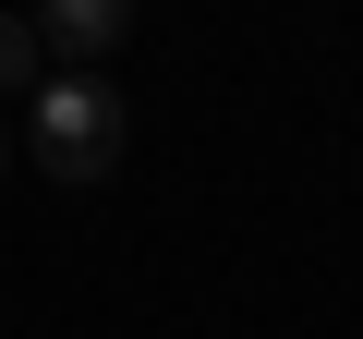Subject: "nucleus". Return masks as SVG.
I'll list each match as a JSON object with an SVG mask.
<instances>
[{
    "label": "nucleus",
    "instance_id": "nucleus-4",
    "mask_svg": "<svg viewBox=\"0 0 363 339\" xmlns=\"http://www.w3.org/2000/svg\"><path fill=\"white\" fill-rule=\"evenodd\" d=\"M13 157H25V145H13V133H0V182H13Z\"/></svg>",
    "mask_w": 363,
    "mask_h": 339
},
{
    "label": "nucleus",
    "instance_id": "nucleus-3",
    "mask_svg": "<svg viewBox=\"0 0 363 339\" xmlns=\"http://www.w3.org/2000/svg\"><path fill=\"white\" fill-rule=\"evenodd\" d=\"M49 85V49H37V13H0V97H37Z\"/></svg>",
    "mask_w": 363,
    "mask_h": 339
},
{
    "label": "nucleus",
    "instance_id": "nucleus-2",
    "mask_svg": "<svg viewBox=\"0 0 363 339\" xmlns=\"http://www.w3.org/2000/svg\"><path fill=\"white\" fill-rule=\"evenodd\" d=\"M121 37H133V13H121V0H49V13H37V49H49V73H97Z\"/></svg>",
    "mask_w": 363,
    "mask_h": 339
},
{
    "label": "nucleus",
    "instance_id": "nucleus-1",
    "mask_svg": "<svg viewBox=\"0 0 363 339\" xmlns=\"http://www.w3.org/2000/svg\"><path fill=\"white\" fill-rule=\"evenodd\" d=\"M121 85L109 73H49L37 97H25V157L49 170V182H109L121 170Z\"/></svg>",
    "mask_w": 363,
    "mask_h": 339
}]
</instances>
